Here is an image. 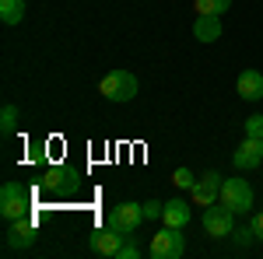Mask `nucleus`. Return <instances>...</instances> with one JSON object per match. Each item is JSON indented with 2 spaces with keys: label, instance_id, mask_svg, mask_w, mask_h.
I'll use <instances>...</instances> for the list:
<instances>
[{
  "label": "nucleus",
  "instance_id": "nucleus-16",
  "mask_svg": "<svg viewBox=\"0 0 263 259\" xmlns=\"http://www.w3.org/2000/svg\"><path fill=\"white\" fill-rule=\"evenodd\" d=\"M14 130H18V105H11V102H7V105H4V112H0V133H4V137H11Z\"/></svg>",
  "mask_w": 263,
  "mask_h": 259
},
{
  "label": "nucleus",
  "instance_id": "nucleus-6",
  "mask_svg": "<svg viewBox=\"0 0 263 259\" xmlns=\"http://www.w3.org/2000/svg\"><path fill=\"white\" fill-rule=\"evenodd\" d=\"M35 221L32 214L28 217H18V221H7V235H4V245L11 249V252H18V249H32L35 245Z\"/></svg>",
  "mask_w": 263,
  "mask_h": 259
},
{
  "label": "nucleus",
  "instance_id": "nucleus-9",
  "mask_svg": "<svg viewBox=\"0 0 263 259\" xmlns=\"http://www.w3.org/2000/svg\"><path fill=\"white\" fill-rule=\"evenodd\" d=\"M232 165L239 168V172H249V168H260L263 165V140L260 137H246L242 147L235 151V158H232Z\"/></svg>",
  "mask_w": 263,
  "mask_h": 259
},
{
  "label": "nucleus",
  "instance_id": "nucleus-19",
  "mask_svg": "<svg viewBox=\"0 0 263 259\" xmlns=\"http://www.w3.org/2000/svg\"><path fill=\"white\" fill-rule=\"evenodd\" d=\"M232 238H235L239 249H249V245L256 242V235H253V228H249V224H242V228H232Z\"/></svg>",
  "mask_w": 263,
  "mask_h": 259
},
{
  "label": "nucleus",
  "instance_id": "nucleus-12",
  "mask_svg": "<svg viewBox=\"0 0 263 259\" xmlns=\"http://www.w3.org/2000/svg\"><path fill=\"white\" fill-rule=\"evenodd\" d=\"M193 39L218 42L221 39V18L218 14H197V21H193Z\"/></svg>",
  "mask_w": 263,
  "mask_h": 259
},
{
  "label": "nucleus",
  "instance_id": "nucleus-8",
  "mask_svg": "<svg viewBox=\"0 0 263 259\" xmlns=\"http://www.w3.org/2000/svg\"><path fill=\"white\" fill-rule=\"evenodd\" d=\"M221 186H224V179L218 172H207V175H200V179L193 182L190 200H193L197 207H211V203H218V196H221Z\"/></svg>",
  "mask_w": 263,
  "mask_h": 259
},
{
  "label": "nucleus",
  "instance_id": "nucleus-7",
  "mask_svg": "<svg viewBox=\"0 0 263 259\" xmlns=\"http://www.w3.org/2000/svg\"><path fill=\"white\" fill-rule=\"evenodd\" d=\"M221 203H224V207H232L235 214H246V210L253 207V186H249L246 179H224Z\"/></svg>",
  "mask_w": 263,
  "mask_h": 259
},
{
  "label": "nucleus",
  "instance_id": "nucleus-22",
  "mask_svg": "<svg viewBox=\"0 0 263 259\" xmlns=\"http://www.w3.org/2000/svg\"><path fill=\"white\" fill-rule=\"evenodd\" d=\"M246 137H260L263 140V116H249V119H246Z\"/></svg>",
  "mask_w": 263,
  "mask_h": 259
},
{
  "label": "nucleus",
  "instance_id": "nucleus-18",
  "mask_svg": "<svg viewBox=\"0 0 263 259\" xmlns=\"http://www.w3.org/2000/svg\"><path fill=\"white\" fill-rule=\"evenodd\" d=\"M137 256H141V245H137L134 235H126L120 242V249H116V259H137Z\"/></svg>",
  "mask_w": 263,
  "mask_h": 259
},
{
  "label": "nucleus",
  "instance_id": "nucleus-2",
  "mask_svg": "<svg viewBox=\"0 0 263 259\" xmlns=\"http://www.w3.org/2000/svg\"><path fill=\"white\" fill-rule=\"evenodd\" d=\"M137 88H141V84H137V77H134L130 70H109L99 84V91L109 102H130L137 95Z\"/></svg>",
  "mask_w": 263,
  "mask_h": 259
},
{
  "label": "nucleus",
  "instance_id": "nucleus-4",
  "mask_svg": "<svg viewBox=\"0 0 263 259\" xmlns=\"http://www.w3.org/2000/svg\"><path fill=\"white\" fill-rule=\"evenodd\" d=\"M151 256L155 259H179V256H186L182 228H168V224H165L162 231L151 238Z\"/></svg>",
  "mask_w": 263,
  "mask_h": 259
},
{
  "label": "nucleus",
  "instance_id": "nucleus-10",
  "mask_svg": "<svg viewBox=\"0 0 263 259\" xmlns=\"http://www.w3.org/2000/svg\"><path fill=\"white\" fill-rule=\"evenodd\" d=\"M126 238V235H120L116 228H99L95 235H91V242H88V249L95 252V256H116V249H120V242Z\"/></svg>",
  "mask_w": 263,
  "mask_h": 259
},
{
  "label": "nucleus",
  "instance_id": "nucleus-5",
  "mask_svg": "<svg viewBox=\"0 0 263 259\" xmlns=\"http://www.w3.org/2000/svg\"><path fill=\"white\" fill-rule=\"evenodd\" d=\"M141 221H144V207L141 203H116V207L109 210L105 224L116 228L120 235H134V231L141 228Z\"/></svg>",
  "mask_w": 263,
  "mask_h": 259
},
{
  "label": "nucleus",
  "instance_id": "nucleus-20",
  "mask_svg": "<svg viewBox=\"0 0 263 259\" xmlns=\"http://www.w3.org/2000/svg\"><path fill=\"white\" fill-rule=\"evenodd\" d=\"M141 207H144V221H158L165 214V203H158V200H147Z\"/></svg>",
  "mask_w": 263,
  "mask_h": 259
},
{
  "label": "nucleus",
  "instance_id": "nucleus-1",
  "mask_svg": "<svg viewBox=\"0 0 263 259\" xmlns=\"http://www.w3.org/2000/svg\"><path fill=\"white\" fill-rule=\"evenodd\" d=\"M28 210H32V189L21 186V182H4V189H0V214H4V221L28 217Z\"/></svg>",
  "mask_w": 263,
  "mask_h": 259
},
{
  "label": "nucleus",
  "instance_id": "nucleus-14",
  "mask_svg": "<svg viewBox=\"0 0 263 259\" xmlns=\"http://www.w3.org/2000/svg\"><path fill=\"white\" fill-rule=\"evenodd\" d=\"M67 179H70V172H63V168H46L42 179H39V186L49 189V193H57V189H67V186H70Z\"/></svg>",
  "mask_w": 263,
  "mask_h": 259
},
{
  "label": "nucleus",
  "instance_id": "nucleus-23",
  "mask_svg": "<svg viewBox=\"0 0 263 259\" xmlns=\"http://www.w3.org/2000/svg\"><path fill=\"white\" fill-rule=\"evenodd\" d=\"M249 228H253V235H256V242H263V210H256V214H253V221H249Z\"/></svg>",
  "mask_w": 263,
  "mask_h": 259
},
{
  "label": "nucleus",
  "instance_id": "nucleus-17",
  "mask_svg": "<svg viewBox=\"0 0 263 259\" xmlns=\"http://www.w3.org/2000/svg\"><path fill=\"white\" fill-rule=\"evenodd\" d=\"M193 7H197V14H218L221 18L232 7V0H193Z\"/></svg>",
  "mask_w": 263,
  "mask_h": 259
},
{
  "label": "nucleus",
  "instance_id": "nucleus-13",
  "mask_svg": "<svg viewBox=\"0 0 263 259\" xmlns=\"http://www.w3.org/2000/svg\"><path fill=\"white\" fill-rule=\"evenodd\" d=\"M162 224H168V228H186L190 224V203L186 200H168L165 203V214H162Z\"/></svg>",
  "mask_w": 263,
  "mask_h": 259
},
{
  "label": "nucleus",
  "instance_id": "nucleus-21",
  "mask_svg": "<svg viewBox=\"0 0 263 259\" xmlns=\"http://www.w3.org/2000/svg\"><path fill=\"white\" fill-rule=\"evenodd\" d=\"M172 182H176V186H179V189H193V172H190V168H176V175H172Z\"/></svg>",
  "mask_w": 263,
  "mask_h": 259
},
{
  "label": "nucleus",
  "instance_id": "nucleus-15",
  "mask_svg": "<svg viewBox=\"0 0 263 259\" xmlns=\"http://www.w3.org/2000/svg\"><path fill=\"white\" fill-rule=\"evenodd\" d=\"M25 18V0H0V21L4 25H21Z\"/></svg>",
  "mask_w": 263,
  "mask_h": 259
},
{
  "label": "nucleus",
  "instance_id": "nucleus-11",
  "mask_svg": "<svg viewBox=\"0 0 263 259\" xmlns=\"http://www.w3.org/2000/svg\"><path fill=\"white\" fill-rule=\"evenodd\" d=\"M235 88H239V95L246 102H260L263 98V74L260 70H242L239 81H235Z\"/></svg>",
  "mask_w": 263,
  "mask_h": 259
},
{
  "label": "nucleus",
  "instance_id": "nucleus-3",
  "mask_svg": "<svg viewBox=\"0 0 263 259\" xmlns=\"http://www.w3.org/2000/svg\"><path fill=\"white\" fill-rule=\"evenodd\" d=\"M232 228H235V210H232V207H224V203L203 207V231H207L211 238H228Z\"/></svg>",
  "mask_w": 263,
  "mask_h": 259
}]
</instances>
